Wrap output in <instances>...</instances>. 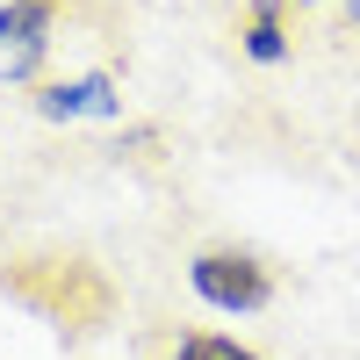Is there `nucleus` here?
<instances>
[{
    "instance_id": "f03ea898",
    "label": "nucleus",
    "mask_w": 360,
    "mask_h": 360,
    "mask_svg": "<svg viewBox=\"0 0 360 360\" xmlns=\"http://www.w3.org/2000/svg\"><path fill=\"white\" fill-rule=\"evenodd\" d=\"M188 288L209 310H266V295H274V281H266V266L252 252H195Z\"/></svg>"
},
{
    "instance_id": "39448f33",
    "label": "nucleus",
    "mask_w": 360,
    "mask_h": 360,
    "mask_svg": "<svg viewBox=\"0 0 360 360\" xmlns=\"http://www.w3.org/2000/svg\"><path fill=\"white\" fill-rule=\"evenodd\" d=\"M274 8H281V0H252V29H245V51L259 58V65H274V58L288 51V44H281V22H274Z\"/></svg>"
},
{
    "instance_id": "20e7f679",
    "label": "nucleus",
    "mask_w": 360,
    "mask_h": 360,
    "mask_svg": "<svg viewBox=\"0 0 360 360\" xmlns=\"http://www.w3.org/2000/svg\"><path fill=\"white\" fill-rule=\"evenodd\" d=\"M37 108L51 115V123H65V115H115V86L108 72H86V79H58L37 94Z\"/></svg>"
},
{
    "instance_id": "7ed1b4c3",
    "label": "nucleus",
    "mask_w": 360,
    "mask_h": 360,
    "mask_svg": "<svg viewBox=\"0 0 360 360\" xmlns=\"http://www.w3.org/2000/svg\"><path fill=\"white\" fill-rule=\"evenodd\" d=\"M51 51V0H8L0 8V79H29Z\"/></svg>"
},
{
    "instance_id": "f257e3e1",
    "label": "nucleus",
    "mask_w": 360,
    "mask_h": 360,
    "mask_svg": "<svg viewBox=\"0 0 360 360\" xmlns=\"http://www.w3.org/2000/svg\"><path fill=\"white\" fill-rule=\"evenodd\" d=\"M8 281H15V295L29 310L72 324V332H94V324L108 317V281L94 274V266H79V259H65V266H15Z\"/></svg>"
},
{
    "instance_id": "423d86ee",
    "label": "nucleus",
    "mask_w": 360,
    "mask_h": 360,
    "mask_svg": "<svg viewBox=\"0 0 360 360\" xmlns=\"http://www.w3.org/2000/svg\"><path fill=\"white\" fill-rule=\"evenodd\" d=\"M173 360H259V353H245L238 339H217V332H195V339H180Z\"/></svg>"
}]
</instances>
